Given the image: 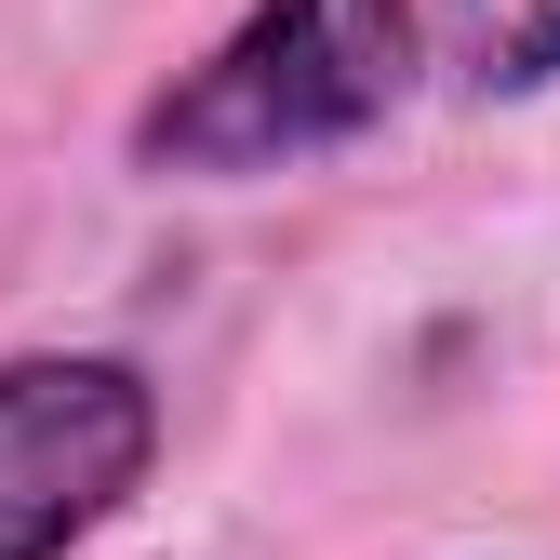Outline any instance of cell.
<instances>
[{
	"mask_svg": "<svg viewBox=\"0 0 560 560\" xmlns=\"http://www.w3.org/2000/svg\"><path fill=\"white\" fill-rule=\"evenodd\" d=\"M400 67H413V0H254V27L148 107V161L254 174V161L334 148L400 94Z\"/></svg>",
	"mask_w": 560,
	"mask_h": 560,
	"instance_id": "obj_1",
	"label": "cell"
},
{
	"mask_svg": "<svg viewBox=\"0 0 560 560\" xmlns=\"http://www.w3.org/2000/svg\"><path fill=\"white\" fill-rule=\"evenodd\" d=\"M161 413L120 361H0V560H67L148 467Z\"/></svg>",
	"mask_w": 560,
	"mask_h": 560,
	"instance_id": "obj_2",
	"label": "cell"
},
{
	"mask_svg": "<svg viewBox=\"0 0 560 560\" xmlns=\"http://www.w3.org/2000/svg\"><path fill=\"white\" fill-rule=\"evenodd\" d=\"M454 40L494 94H534L560 67V0H454Z\"/></svg>",
	"mask_w": 560,
	"mask_h": 560,
	"instance_id": "obj_3",
	"label": "cell"
}]
</instances>
